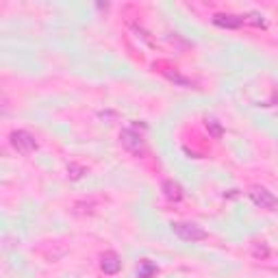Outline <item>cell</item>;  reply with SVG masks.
<instances>
[{
    "label": "cell",
    "instance_id": "11",
    "mask_svg": "<svg viewBox=\"0 0 278 278\" xmlns=\"http://www.w3.org/2000/svg\"><path fill=\"white\" fill-rule=\"evenodd\" d=\"M83 174H87V170L83 165H78V163H70V165H68V176L72 178V181L83 178Z\"/></svg>",
    "mask_w": 278,
    "mask_h": 278
},
{
    "label": "cell",
    "instance_id": "12",
    "mask_svg": "<svg viewBox=\"0 0 278 278\" xmlns=\"http://www.w3.org/2000/svg\"><path fill=\"white\" fill-rule=\"evenodd\" d=\"M246 22H250L252 26H261V29L265 26V20H263V15H259V13H250L248 18H246Z\"/></svg>",
    "mask_w": 278,
    "mask_h": 278
},
{
    "label": "cell",
    "instance_id": "9",
    "mask_svg": "<svg viewBox=\"0 0 278 278\" xmlns=\"http://www.w3.org/2000/svg\"><path fill=\"white\" fill-rule=\"evenodd\" d=\"M250 252H252V257H255V259H267L269 257V248H267L265 241H255V243H252V248H250Z\"/></svg>",
    "mask_w": 278,
    "mask_h": 278
},
{
    "label": "cell",
    "instance_id": "1",
    "mask_svg": "<svg viewBox=\"0 0 278 278\" xmlns=\"http://www.w3.org/2000/svg\"><path fill=\"white\" fill-rule=\"evenodd\" d=\"M172 233L176 237H181L183 241H191V243L207 239V231L193 222H174L172 224Z\"/></svg>",
    "mask_w": 278,
    "mask_h": 278
},
{
    "label": "cell",
    "instance_id": "10",
    "mask_svg": "<svg viewBox=\"0 0 278 278\" xmlns=\"http://www.w3.org/2000/svg\"><path fill=\"white\" fill-rule=\"evenodd\" d=\"M207 128H209V133L213 135L215 139H219L224 135V128H222V124H219L217 120H213V118H207Z\"/></svg>",
    "mask_w": 278,
    "mask_h": 278
},
{
    "label": "cell",
    "instance_id": "2",
    "mask_svg": "<svg viewBox=\"0 0 278 278\" xmlns=\"http://www.w3.org/2000/svg\"><path fill=\"white\" fill-rule=\"evenodd\" d=\"M248 196H250V200L261 209H267V211L278 209V196H274L269 189H265V187H250Z\"/></svg>",
    "mask_w": 278,
    "mask_h": 278
},
{
    "label": "cell",
    "instance_id": "5",
    "mask_svg": "<svg viewBox=\"0 0 278 278\" xmlns=\"http://www.w3.org/2000/svg\"><path fill=\"white\" fill-rule=\"evenodd\" d=\"M246 22V18L241 15H233V13H217L213 15V24L219 29H239L241 24Z\"/></svg>",
    "mask_w": 278,
    "mask_h": 278
},
{
    "label": "cell",
    "instance_id": "6",
    "mask_svg": "<svg viewBox=\"0 0 278 278\" xmlns=\"http://www.w3.org/2000/svg\"><path fill=\"white\" fill-rule=\"evenodd\" d=\"M100 267H102L104 274L113 276L122 269V261H120V257L116 255V252H104V255L100 257Z\"/></svg>",
    "mask_w": 278,
    "mask_h": 278
},
{
    "label": "cell",
    "instance_id": "3",
    "mask_svg": "<svg viewBox=\"0 0 278 278\" xmlns=\"http://www.w3.org/2000/svg\"><path fill=\"white\" fill-rule=\"evenodd\" d=\"M9 142L20 154H31V152L37 150V142L29 130H13V133L9 135Z\"/></svg>",
    "mask_w": 278,
    "mask_h": 278
},
{
    "label": "cell",
    "instance_id": "8",
    "mask_svg": "<svg viewBox=\"0 0 278 278\" xmlns=\"http://www.w3.org/2000/svg\"><path fill=\"white\" fill-rule=\"evenodd\" d=\"M159 272V267L152 263V261H139V265H137V278H154Z\"/></svg>",
    "mask_w": 278,
    "mask_h": 278
},
{
    "label": "cell",
    "instance_id": "4",
    "mask_svg": "<svg viewBox=\"0 0 278 278\" xmlns=\"http://www.w3.org/2000/svg\"><path fill=\"white\" fill-rule=\"evenodd\" d=\"M120 144L124 146V148L128 150V152H133V154H142L144 152V137L137 133L135 128H124L120 133Z\"/></svg>",
    "mask_w": 278,
    "mask_h": 278
},
{
    "label": "cell",
    "instance_id": "7",
    "mask_svg": "<svg viewBox=\"0 0 278 278\" xmlns=\"http://www.w3.org/2000/svg\"><path fill=\"white\" fill-rule=\"evenodd\" d=\"M161 191H163V196L170 200V202H178V200H183V187L178 185L176 181H163L161 183Z\"/></svg>",
    "mask_w": 278,
    "mask_h": 278
}]
</instances>
